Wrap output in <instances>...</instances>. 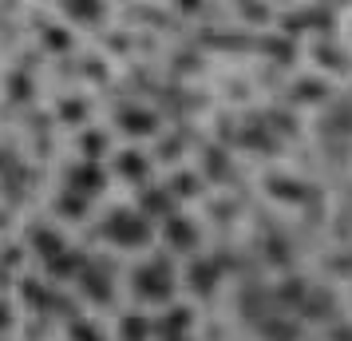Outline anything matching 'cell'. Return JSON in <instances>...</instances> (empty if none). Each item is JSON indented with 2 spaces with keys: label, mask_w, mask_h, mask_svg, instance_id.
Here are the masks:
<instances>
[{
  "label": "cell",
  "mask_w": 352,
  "mask_h": 341,
  "mask_svg": "<svg viewBox=\"0 0 352 341\" xmlns=\"http://www.w3.org/2000/svg\"><path fill=\"white\" fill-rule=\"evenodd\" d=\"M115 171H119L123 179H131V183H143L146 175H151V163H146L139 151H123V155L115 159Z\"/></svg>",
  "instance_id": "7"
},
{
  "label": "cell",
  "mask_w": 352,
  "mask_h": 341,
  "mask_svg": "<svg viewBox=\"0 0 352 341\" xmlns=\"http://www.w3.org/2000/svg\"><path fill=\"white\" fill-rule=\"evenodd\" d=\"M64 12H72L76 20H99V4H64Z\"/></svg>",
  "instance_id": "18"
},
{
  "label": "cell",
  "mask_w": 352,
  "mask_h": 341,
  "mask_svg": "<svg viewBox=\"0 0 352 341\" xmlns=\"http://www.w3.org/2000/svg\"><path fill=\"white\" fill-rule=\"evenodd\" d=\"M103 234L111 238L115 246H146L151 242V218L143 211H111L107 214V223H103Z\"/></svg>",
  "instance_id": "2"
},
{
  "label": "cell",
  "mask_w": 352,
  "mask_h": 341,
  "mask_svg": "<svg viewBox=\"0 0 352 341\" xmlns=\"http://www.w3.org/2000/svg\"><path fill=\"white\" fill-rule=\"evenodd\" d=\"M83 112H87V103H83V99H67L64 107H60V115H64L67 123H80Z\"/></svg>",
  "instance_id": "19"
},
{
  "label": "cell",
  "mask_w": 352,
  "mask_h": 341,
  "mask_svg": "<svg viewBox=\"0 0 352 341\" xmlns=\"http://www.w3.org/2000/svg\"><path fill=\"white\" fill-rule=\"evenodd\" d=\"M143 214L146 218H170V195L166 191H146L143 195Z\"/></svg>",
  "instance_id": "12"
},
{
  "label": "cell",
  "mask_w": 352,
  "mask_h": 341,
  "mask_svg": "<svg viewBox=\"0 0 352 341\" xmlns=\"http://www.w3.org/2000/svg\"><path fill=\"white\" fill-rule=\"evenodd\" d=\"M72 341H107V338H103V329H99L96 322L76 318V322H72Z\"/></svg>",
  "instance_id": "14"
},
{
  "label": "cell",
  "mask_w": 352,
  "mask_h": 341,
  "mask_svg": "<svg viewBox=\"0 0 352 341\" xmlns=\"http://www.w3.org/2000/svg\"><path fill=\"white\" fill-rule=\"evenodd\" d=\"M80 286L87 298H96V302H111V270L107 266H83V274H80Z\"/></svg>",
  "instance_id": "4"
},
{
  "label": "cell",
  "mask_w": 352,
  "mask_h": 341,
  "mask_svg": "<svg viewBox=\"0 0 352 341\" xmlns=\"http://www.w3.org/2000/svg\"><path fill=\"white\" fill-rule=\"evenodd\" d=\"M8 322H12V313H8V302H0V329H8Z\"/></svg>",
  "instance_id": "20"
},
{
  "label": "cell",
  "mask_w": 352,
  "mask_h": 341,
  "mask_svg": "<svg viewBox=\"0 0 352 341\" xmlns=\"http://www.w3.org/2000/svg\"><path fill=\"white\" fill-rule=\"evenodd\" d=\"M32 250H36L44 262H56L60 254H67L64 234H60V230H52V227H36V230H32Z\"/></svg>",
  "instance_id": "6"
},
{
  "label": "cell",
  "mask_w": 352,
  "mask_h": 341,
  "mask_svg": "<svg viewBox=\"0 0 352 341\" xmlns=\"http://www.w3.org/2000/svg\"><path fill=\"white\" fill-rule=\"evenodd\" d=\"M119 127L131 131V135H151L155 131V115L143 112V107H123L119 112Z\"/></svg>",
  "instance_id": "8"
},
{
  "label": "cell",
  "mask_w": 352,
  "mask_h": 341,
  "mask_svg": "<svg viewBox=\"0 0 352 341\" xmlns=\"http://www.w3.org/2000/svg\"><path fill=\"white\" fill-rule=\"evenodd\" d=\"M151 329H155V325L146 322V318H135V313H131V318L119 322V341H146Z\"/></svg>",
  "instance_id": "11"
},
{
  "label": "cell",
  "mask_w": 352,
  "mask_h": 341,
  "mask_svg": "<svg viewBox=\"0 0 352 341\" xmlns=\"http://www.w3.org/2000/svg\"><path fill=\"white\" fill-rule=\"evenodd\" d=\"M8 96H12V99H28V96H32V80L16 72V76L8 80Z\"/></svg>",
  "instance_id": "17"
},
{
  "label": "cell",
  "mask_w": 352,
  "mask_h": 341,
  "mask_svg": "<svg viewBox=\"0 0 352 341\" xmlns=\"http://www.w3.org/2000/svg\"><path fill=\"white\" fill-rule=\"evenodd\" d=\"M162 234H166V246L170 250H194L198 246V227H194L190 218H178V214L166 218V230Z\"/></svg>",
  "instance_id": "5"
},
{
  "label": "cell",
  "mask_w": 352,
  "mask_h": 341,
  "mask_svg": "<svg viewBox=\"0 0 352 341\" xmlns=\"http://www.w3.org/2000/svg\"><path fill=\"white\" fill-rule=\"evenodd\" d=\"M80 151H83V163H99V155H107V135L103 131H83Z\"/></svg>",
  "instance_id": "9"
},
{
  "label": "cell",
  "mask_w": 352,
  "mask_h": 341,
  "mask_svg": "<svg viewBox=\"0 0 352 341\" xmlns=\"http://www.w3.org/2000/svg\"><path fill=\"white\" fill-rule=\"evenodd\" d=\"M103 187H107V175H103L99 163H80V167L67 171V191H76V195H83V198L99 195Z\"/></svg>",
  "instance_id": "3"
},
{
  "label": "cell",
  "mask_w": 352,
  "mask_h": 341,
  "mask_svg": "<svg viewBox=\"0 0 352 341\" xmlns=\"http://www.w3.org/2000/svg\"><path fill=\"white\" fill-rule=\"evenodd\" d=\"M83 266H87V262L67 250V254H60L56 262H48V274L52 278H76V274H83Z\"/></svg>",
  "instance_id": "10"
},
{
  "label": "cell",
  "mask_w": 352,
  "mask_h": 341,
  "mask_svg": "<svg viewBox=\"0 0 352 341\" xmlns=\"http://www.w3.org/2000/svg\"><path fill=\"white\" fill-rule=\"evenodd\" d=\"M131 286H135V298H143V302H170V293H175V270H170V262H143V266H135V278H131Z\"/></svg>",
  "instance_id": "1"
},
{
  "label": "cell",
  "mask_w": 352,
  "mask_h": 341,
  "mask_svg": "<svg viewBox=\"0 0 352 341\" xmlns=\"http://www.w3.org/2000/svg\"><path fill=\"white\" fill-rule=\"evenodd\" d=\"M44 44H48L52 52H67L72 48V36H67L64 28H44Z\"/></svg>",
  "instance_id": "16"
},
{
  "label": "cell",
  "mask_w": 352,
  "mask_h": 341,
  "mask_svg": "<svg viewBox=\"0 0 352 341\" xmlns=\"http://www.w3.org/2000/svg\"><path fill=\"white\" fill-rule=\"evenodd\" d=\"M214 278H218V274H214V266H210V262H198V266L190 270V286H194V290H202V293H206Z\"/></svg>",
  "instance_id": "15"
},
{
  "label": "cell",
  "mask_w": 352,
  "mask_h": 341,
  "mask_svg": "<svg viewBox=\"0 0 352 341\" xmlns=\"http://www.w3.org/2000/svg\"><path fill=\"white\" fill-rule=\"evenodd\" d=\"M87 203H91V198L76 195V191H64L60 203H56V211L64 214V218H83V214H87Z\"/></svg>",
  "instance_id": "13"
}]
</instances>
